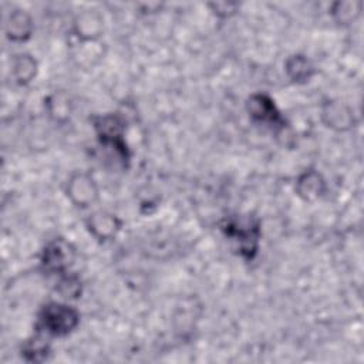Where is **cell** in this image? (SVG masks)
I'll return each instance as SVG.
<instances>
[{
  "instance_id": "277c9868",
  "label": "cell",
  "mask_w": 364,
  "mask_h": 364,
  "mask_svg": "<svg viewBox=\"0 0 364 364\" xmlns=\"http://www.w3.org/2000/svg\"><path fill=\"white\" fill-rule=\"evenodd\" d=\"M75 260V247L63 237L51 239L41 250L40 264L48 274L60 276L70 272Z\"/></svg>"
},
{
  "instance_id": "9c48e42d",
  "label": "cell",
  "mask_w": 364,
  "mask_h": 364,
  "mask_svg": "<svg viewBox=\"0 0 364 364\" xmlns=\"http://www.w3.org/2000/svg\"><path fill=\"white\" fill-rule=\"evenodd\" d=\"M327 181L323 173L316 168H307L301 171L294 179L296 196L306 202L314 203L327 193Z\"/></svg>"
},
{
  "instance_id": "ac0fdd59",
  "label": "cell",
  "mask_w": 364,
  "mask_h": 364,
  "mask_svg": "<svg viewBox=\"0 0 364 364\" xmlns=\"http://www.w3.org/2000/svg\"><path fill=\"white\" fill-rule=\"evenodd\" d=\"M210 13L219 20H228L236 16L240 10V3L236 1H212L206 4Z\"/></svg>"
},
{
  "instance_id": "2e32d148",
  "label": "cell",
  "mask_w": 364,
  "mask_h": 364,
  "mask_svg": "<svg viewBox=\"0 0 364 364\" xmlns=\"http://www.w3.org/2000/svg\"><path fill=\"white\" fill-rule=\"evenodd\" d=\"M51 347L48 341L43 337V333L38 331L36 336L27 338L21 346V357L31 363H41L48 358Z\"/></svg>"
},
{
  "instance_id": "3957f363",
  "label": "cell",
  "mask_w": 364,
  "mask_h": 364,
  "mask_svg": "<svg viewBox=\"0 0 364 364\" xmlns=\"http://www.w3.org/2000/svg\"><path fill=\"white\" fill-rule=\"evenodd\" d=\"M64 192L77 209H90L100 200V186L87 171H74L67 178Z\"/></svg>"
},
{
  "instance_id": "e0dca14e",
  "label": "cell",
  "mask_w": 364,
  "mask_h": 364,
  "mask_svg": "<svg viewBox=\"0 0 364 364\" xmlns=\"http://www.w3.org/2000/svg\"><path fill=\"white\" fill-rule=\"evenodd\" d=\"M57 277H58V280L55 283V291L60 294V297L63 300H65V301L75 300L81 296L82 283H81V279L75 273L67 272Z\"/></svg>"
},
{
  "instance_id": "9a60e30c",
  "label": "cell",
  "mask_w": 364,
  "mask_h": 364,
  "mask_svg": "<svg viewBox=\"0 0 364 364\" xmlns=\"http://www.w3.org/2000/svg\"><path fill=\"white\" fill-rule=\"evenodd\" d=\"M328 14L338 26L347 27L354 24L363 14V1L360 0H338L330 4Z\"/></svg>"
},
{
  "instance_id": "52a82bcc",
  "label": "cell",
  "mask_w": 364,
  "mask_h": 364,
  "mask_svg": "<svg viewBox=\"0 0 364 364\" xmlns=\"http://www.w3.org/2000/svg\"><path fill=\"white\" fill-rule=\"evenodd\" d=\"M104 31V16L94 7L80 10L71 21V33L78 43H98L102 38Z\"/></svg>"
},
{
  "instance_id": "4fadbf2b",
  "label": "cell",
  "mask_w": 364,
  "mask_h": 364,
  "mask_svg": "<svg viewBox=\"0 0 364 364\" xmlns=\"http://www.w3.org/2000/svg\"><path fill=\"white\" fill-rule=\"evenodd\" d=\"M226 233L229 236H233L237 243H239V249L242 253H246L247 259H252L256 252H257V245H259V226L253 225L252 222L249 223H239L233 222V223H228L226 225Z\"/></svg>"
},
{
  "instance_id": "6da1fadb",
  "label": "cell",
  "mask_w": 364,
  "mask_h": 364,
  "mask_svg": "<svg viewBox=\"0 0 364 364\" xmlns=\"http://www.w3.org/2000/svg\"><path fill=\"white\" fill-rule=\"evenodd\" d=\"M80 311L65 301H50L38 311L37 330L51 337H64L80 324Z\"/></svg>"
},
{
  "instance_id": "7a4b0ae2",
  "label": "cell",
  "mask_w": 364,
  "mask_h": 364,
  "mask_svg": "<svg viewBox=\"0 0 364 364\" xmlns=\"http://www.w3.org/2000/svg\"><path fill=\"white\" fill-rule=\"evenodd\" d=\"M92 127L100 142L111 148L118 158L129 161V149L125 141V119L119 114H104L92 117Z\"/></svg>"
},
{
  "instance_id": "8992f818",
  "label": "cell",
  "mask_w": 364,
  "mask_h": 364,
  "mask_svg": "<svg viewBox=\"0 0 364 364\" xmlns=\"http://www.w3.org/2000/svg\"><path fill=\"white\" fill-rule=\"evenodd\" d=\"M321 124L334 132H350L357 125L354 109L344 101L327 98L320 105Z\"/></svg>"
},
{
  "instance_id": "5bb4252c",
  "label": "cell",
  "mask_w": 364,
  "mask_h": 364,
  "mask_svg": "<svg viewBox=\"0 0 364 364\" xmlns=\"http://www.w3.org/2000/svg\"><path fill=\"white\" fill-rule=\"evenodd\" d=\"M10 73H11L13 81L17 85L26 87L30 82H33L34 78L37 77L38 63H37L36 57L33 54H30V53H26V51L17 53L11 58Z\"/></svg>"
},
{
  "instance_id": "7c38bea8",
  "label": "cell",
  "mask_w": 364,
  "mask_h": 364,
  "mask_svg": "<svg viewBox=\"0 0 364 364\" xmlns=\"http://www.w3.org/2000/svg\"><path fill=\"white\" fill-rule=\"evenodd\" d=\"M44 109L53 122L64 125L73 117L74 102L67 91L55 90L44 98Z\"/></svg>"
},
{
  "instance_id": "5b68a950",
  "label": "cell",
  "mask_w": 364,
  "mask_h": 364,
  "mask_svg": "<svg viewBox=\"0 0 364 364\" xmlns=\"http://www.w3.org/2000/svg\"><path fill=\"white\" fill-rule=\"evenodd\" d=\"M245 107L253 122L269 127L272 131H282L286 128V119L270 95L264 92H253L247 97Z\"/></svg>"
},
{
  "instance_id": "30bf717a",
  "label": "cell",
  "mask_w": 364,
  "mask_h": 364,
  "mask_svg": "<svg viewBox=\"0 0 364 364\" xmlns=\"http://www.w3.org/2000/svg\"><path fill=\"white\" fill-rule=\"evenodd\" d=\"M34 31V20L24 9H14L4 23V36L10 43L23 44L28 41Z\"/></svg>"
},
{
  "instance_id": "8fae6325",
  "label": "cell",
  "mask_w": 364,
  "mask_h": 364,
  "mask_svg": "<svg viewBox=\"0 0 364 364\" xmlns=\"http://www.w3.org/2000/svg\"><path fill=\"white\" fill-rule=\"evenodd\" d=\"M283 67H284V74L287 80L296 85H304L310 82L317 74V68L314 63L311 61V58H309L303 53L290 54L284 60Z\"/></svg>"
},
{
  "instance_id": "ba28073f",
  "label": "cell",
  "mask_w": 364,
  "mask_h": 364,
  "mask_svg": "<svg viewBox=\"0 0 364 364\" xmlns=\"http://www.w3.org/2000/svg\"><path fill=\"white\" fill-rule=\"evenodd\" d=\"M84 225L91 237H94L98 243H107L119 235L124 222L114 212L95 209L84 219Z\"/></svg>"
}]
</instances>
